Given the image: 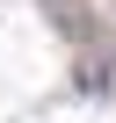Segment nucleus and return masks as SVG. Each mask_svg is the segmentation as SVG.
Segmentation results:
<instances>
[{"label":"nucleus","mask_w":116,"mask_h":123,"mask_svg":"<svg viewBox=\"0 0 116 123\" xmlns=\"http://www.w3.org/2000/svg\"><path fill=\"white\" fill-rule=\"evenodd\" d=\"M73 87H80V94H116V58H109V51H80Z\"/></svg>","instance_id":"nucleus-1"}]
</instances>
